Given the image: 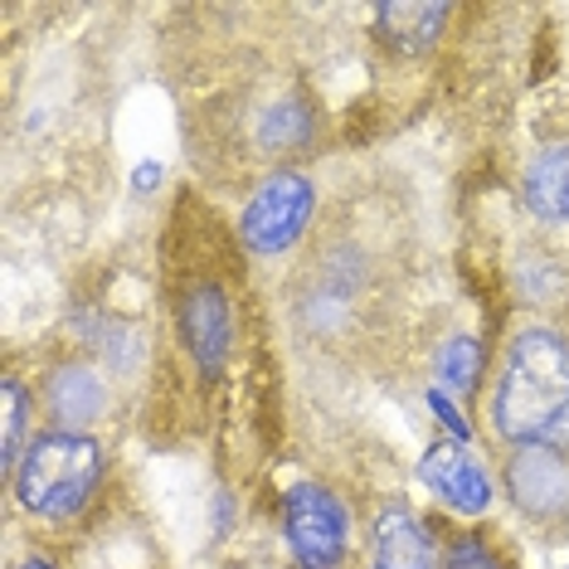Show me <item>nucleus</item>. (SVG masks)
Wrapping results in <instances>:
<instances>
[{"label": "nucleus", "mask_w": 569, "mask_h": 569, "mask_svg": "<svg viewBox=\"0 0 569 569\" xmlns=\"http://www.w3.org/2000/svg\"><path fill=\"white\" fill-rule=\"evenodd\" d=\"M491 429L516 448L569 452V341L530 327L511 341L491 385Z\"/></svg>", "instance_id": "1"}, {"label": "nucleus", "mask_w": 569, "mask_h": 569, "mask_svg": "<svg viewBox=\"0 0 569 569\" xmlns=\"http://www.w3.org/2000/svg\"><path fill=\"white\" fill-rule=\"evenodd\" d=\"M102 443L88 433H59L49 429L40 433L30 448H24L20 468H16V497L30 516H44V521H63V516L83 511L88 497L102 482Z\"/></svg>", "instance_id": "2"}, {"label": "nucleus", "mask_w": 569, "mask_h": 569, "mask_svg": "<svg viewBox=\"0 0 569 569\" xmlns=\"http://www.w3.org/2000/svg\"><path fill=\"white\" fill-rule=\"evenodd\" d=\"M312 210H317L312 180L297 176V171H273L249 196V204H243L239 239L249 243L253 253H282V249H292V243L307 234Z\"/></svg>", "instance_id": "3"}, {"label": "nucleus", "mask_w": 569, "mask_h": 569, "mask_svg": "<svg viewBox=\"0 0 569 569\" xmlns=\"http://www.w3.org/2000/svg\"><path fill=\"white\" fill-rule=\"evenodd\" d=\"M282 530L302 569H336L351 540V516H346L341 497L321 482H302L282 501Z\"/></svg>", "instance_id": "4"}, {"label": "nucleus", "mask_w": 569, "mask_h": 569, "mask_svg": "<svg viewBox=\"0 0 569 569\" xmlns=\"http://www.w3.org/2000/svg\"><path fill=\"white\" fill-rule=\"evenodd\" d=\"M176 327H180L186 351L196 356V366L204 375H219L229 351H234V297H229V288L219 278H196L180 292Z\"/></svg>", "instance_id": "5"}, {"label": "nucleus", "mask_w": 569, "mask_h": 569, "mask_svg": "<svg viewBox=\"0 0 569 569\" xmlns=\"http://www.w3.org/2000/svg\"><path fill=\"white\" fill-rule=\"evenodd\" d=\"M419 482L433 491L443 507L462 516H482L491 507V477L462 443H433L419 462Z\"/></svg>", "instance_id": "6"}, {"label": "nucleus", "mask_w": 569, "mask_h": 569, "mask_svg": "<svg viewBox=\"0 0 569 569\" xmlns=\"http://www.w3.org/2000/svg\"><path fill=\"white\" fill-rule=\"evenodd\" d=\"M507 491L526 516L569 511V458L555 448H516L507 468Z\"/></svg>", "instance_id": "7"}, {"label": "nucleus", "mask_w": 569, "mask_h": 569, "mask_svg": "<svg viewBox=\"0 0 569 569\" xmlns=\"http://www.w3.org/2000/svg\"><path fill=\"white\" fill-rule=\"evenodd\" d=\"M108 409V390L88 366H59L44 380V413L54 419L59 433H83L98 413Z\"/></svg>", "instance_id": "8"}, {"label": "nucleus", "mask_w": 569, "mask_h": 569, "mask_svg": "<svg viewBox=\"0 0 569 569\" xmlns=\"http://www.w3.org/2000/svg\"><path fill=\"white\" fill-rule=\"evenodd\" d=\"M370 569H438L433 540L405 507L375 516L370 530Z\"/></svg>", "instance_id": "9"}, {"label": "nucleus", "mask_w": 569, "mask_h": 569, "mask_svg": "<svg viewBox=\"0 0 569 569\" xmlns=\"http://www.w3.org/2000/svg\"><path fill=\"white\" fill-rule=\"evenodd\" d=\"M521 196L546 224H569V147H546L526 161Z\"/></svg>", "instance_id": "10"}, {"label": "nucleus", "mask_w": 569, "mask_h": 569, "mask_svg": "<svg viewBox=\"0 0 569 569\" xmlns=\"http://www.w3.org/2000/svg\"><path fill=\"white\" fill-rule=\"evenodd\" d=\"M452 10L448 6H423V0H413V6H380L375 10V20H380V40L395 49V54H423L438 30L448 24Z\"/></svg>", "instance_id": "11"}, {"label": "nucleus", "mask_w": 569, "mask_h": 569, "mask_svg": "<svg viewBox=\"0 0 569 569\" xmlns=\"http://www.w3.org/2000/svg\"><path fill=\"white\" fill-rule=\"evenodd\" d=\"M253 137H258V147H263V157L288 161L297 151H307V141H312V108H307L302 98H278L273 108L258 112Z\"/></svg>", "instance_id": "12"}, {"label": "nucleus", "mask_w": 569, "mask_h": 569, "mask_svg": "<svg viewBox=\"0 0 569 569\" xmlns=\"http://www.w3.org/2000/svg\"><path fill=\"white\" fill-rule=\"evenodd\" d=\"M0 405H6V423H0V468H6L10 477H16L20 468V438H24V413H30V399H24L20 390V380H6V390H0Z\"/></svg>", "instance_id": "13"}, {"label": "nucleus", "mask_w": 569, "mask_h": 569, "mask_svg": "<svg viewBox=\"0 0 569 569\" xmlns=\"http://www.w3.org/2000/svg\"><path fill=\"white\" fill-rule=\"evenodd\" d=\"M438 375H443L448 390L468 395L477 385V375H482V346L472 341V336H458V341L443 346V360H438Z\"/></svg>", "instance_id": "14"}, {"label": "nucleus", "mask_w": 569, "mask_h": 569, "mask_svg": "<svg viewBox=\"0 0 569 569\" xmlns=\"http://www.w3.org/2000/svg\"><path fill=\"white\" fill-rule=\"evenodd\" d=\"M438 569H501V555L482 536H458L443 560H438Z\"/></svg>", "instance_id": "15"}, {"label": "nucleus", "mask_w": 569, "mask_h": 569, "mask_svg": "<svg viewBox=\"0 0 569 569\" xmlns=\"http://www.w3.org/2000/svg\"><path fill=\"white\" fill-rule=\"evenodd\" d=\"M429 409L438 413V419H443V429H448L452 438H462V443H468V419H462V413L452 409V405H448V399L438 395V390H429Z\"/></svg>", "instance_id": "16"}, {"label": "nucleus", "mask_w": 569, "mask_h": 569, "mask_svg": "<svg viewBox=\"0 0 569 569\" xmlns=\"http://www.w3.org/2000/svg\"><path fill=\"white\" fill-rule=\"evenodd\" d=\"M157 180H161V166H141L137 171V186H157Z\"/></svg>", "instance_id": "17"}, {"label": "nucleus", "mask_w": 569, "mask_h": 569, "mask_svg": "<svg viewBox=\"0 0 569 569\" xmlns=\"http://www.w3.org/2000/svg\"><path fill=\"white\" fill-rule=\"evenodd\" d=\"M20 569H54V565H49V560H24Z\"/></svg>", "instance_id": "18"}]
</instances>
